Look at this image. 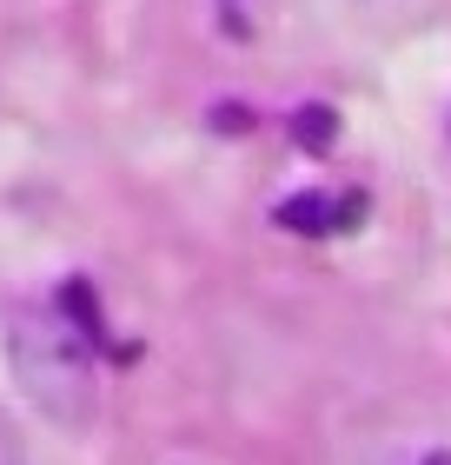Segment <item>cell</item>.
<instances>
[{
  "mask_svg": "<svg viewBox=\"0 0 451 465\" xmlns=\"http://www.w3.org/2000/svg\"><path fill=\"white\" fill-rule=\"evenodd\" d=\"M292 134L312 140V146H332V134H338V126H332V107H306V114L292 120Z\"/></svg>",
  "mask_w": 451,
  "mask_h": 465,
  "instance_id": "obj_3",
  "label": "cell"
},
{
  "mask_svg": "<svg viewBox=\"0 0 451 465\" xmlns=\"http://www.w3.org/2000/svg\"><path fill=\"white\" fill-rule=\"evenodd\" d=\"M418 465H451V452H425V459H418Z\"/></svg>",
  "mask_w": 451,
  "mask_h": 465,
  "instance_id": "obj_4",
  "label": "cell"
},
{
  "mask_svg": "<svg viewBox=\"0 0 451 465\" xmlns=\"http://www.w3.org/2000/svg\"><path fill=\"white\" fill-rule=\"evenodd\" d=\"M93 346H100V320L87 306V286H67L60 300H27L7 312V366L20 392L67 432H80L100 412Z\"/></svg>",
  "mask_w": 451,
  "mask_h": 465,
  "instance_id": "obj_1",
  "label": "cell"
},
{
  "mask_svg": "<svg viewBox=\"0 0 451 465\" xmlns=\"http://www.w3.org/2000/svg\"><path fill=\"white\" fill-rule=\"evenodd\" d=\"M365 213V200L358 193H299L279 206V226H292V232H346L358 226Z\"/></svg>",
  "mask_w": 451,
  "mask_h": 465,
  "instance_id": "obj_2",
  "label": "cell"
}]
</instances>
